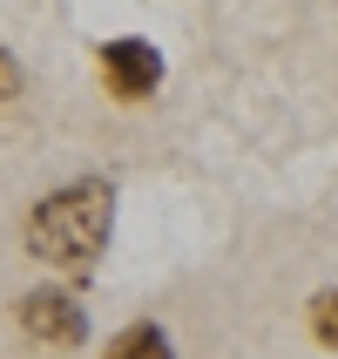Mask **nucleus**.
<instances>
[{"instance_id": "1", "label": "nucleus", "mask_w": 338, "mask_h": 359, "mask_svg": "<svg viewBox=\"0 0 338 359\" xmlns=\"http://www.w3.org/2000/svg\"><path fill=\"white\" fill-rule=\"evenodd\" d=\"M108 224H115V183L75 177L27 210V251L55 271H68V278H88L101 244H108Z\"/></svg>"}, {"instance_id": "2", "label": "nucleus", "mask_w": 338, "mask_h": 359, "mask_svg": "<svg viewBox=\"0 0 338 359\" xmlns=\"http://www.w3.org/2000/svg\"><path fill=\"white\" fill-rule=\"evenodd\" d=\"M14 319L27 339L55 346V353H75L81 339H88V312H81L75 292H61V285H41V292H27V299L14 305Z\"/></svg>"}, {"instance_id": "3", "label": "nucleus", "mask_w": 338, "mask_h": 359, "mask_svg": "<svg viewBox=\"0 0 338 359\" xmlns=\"http://www.w3.org/2000/svg\"><path fill=\"white\" fill-rule=\"evenodd\" d=\"M101 81H108V95L115 102H149L162 88V55H156V41H142V34H115V41H101Z\"/></svg>"}, {"instance_id": "4", "label": "nucleus", "mask_w": 338, "mask_h": 359, "mask_svg": "<svg viewBox=\"0 0 338 359\" xmlns=\"http://www.w3.org/2000/svg\"><path fill=\"white\" fill-rule=\"evenodd\" d=\"M108 359H176V346L162 339V325H129V332H115V346H108Z\"/></svg>"}, {"instance_id": "5", "label": "nucleus", "mask_w": 338, "mask_h": 359, "mask_svg": "<svg viewBox=\"0 0 338 359\" xmlns=\"http://www.w3.org/2000/svg\"><path fill=\"white\" fill-rule=\"evenodd\" d=\"M311 332H318V346H332V353H338V285L311 299Z\"/></svg>"}, {"instance_id": "6", "label": "nucleus", "mask_w": 338, "mask_h": 359, "mask_svg": "<svg viewBox=\"0 0 338 359\" xmlns=\"http://www.w3.org/2000/svg\"><path fill=\"white\" fill-rule=\"evenodd\" d=\"M20 81H27V75H20L14 48H0V102H14V95H20Z\"/></svg>"}]
</instances>
